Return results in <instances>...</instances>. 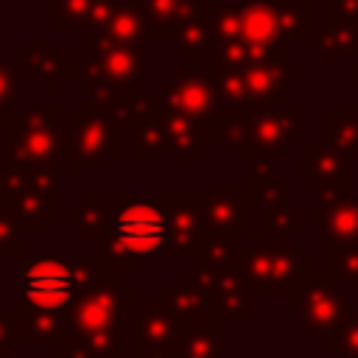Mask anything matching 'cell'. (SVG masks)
Here are the masks:
<instances>
[{
	"instance_id": "obj_17",
	"label": "cell",
	"mask_w": 358,
	"mask_h": 358,
	"mask_svg": "<svg viewBox=\"0 0 358 358\" xmlns=\"http://www.w3.org/2000/svg\"><path fill=\"white\" fill-rule=\"evenodd\" d=\"M8 347H11V310L0 308V358L8 355Z\"/></svg>"
},
{
	"instance_id": "obj_12",
	"label": "cell",
	"mask_w": 358,
	"mask_h": 358,
	"mask_svg": "<svg viewBox=\"0 0 358 358\" xmlns=\"http://www.w3.org/2000/svg\"><path fill=\"white\" fill-rule=\"evenodd\" d=\"M199 17L207 22L213 36L224 39V45H232L241 39V8L235 6H204Z\"/></svg>"
},
{
	"instance_id": "obj_11",
	"label": "cell",
	"mask_w": 358,
	"mask_h": 358,
	"mask_svg": "<svg viewBox=\"0 0 358 358\" xmlns=\"http://www.w3.org/2000/svg\"><path fill=\"white\" fill-rule=\"evenodd\" d=\"M92 34H101V36H109V39H117V42L143 45V36L148 34V25H145V17L137 6H126L120 0L115 6V11L109 14V20L103 22V28L92 31Z\"/></svg>"
},
{
	"instance_id": "obj_10",
	"label": "cell",
	"mask_w": 358,
	"mask_h": 358,
	"mask_svg": "<svg viewBox=\"0 0 358 358\" xmlns=\"http://www.w3.org/2000/svg\"><path fill=\"white\" fill-rule=\"evenodd\" d=\"M137 8L143 11L148 31H159V36H168V31L196 20L201 11L199 0H137Z\"/></svg>"
},
{
	"instance_id": "obj_9",
	"label": "cell",
	"mask_w": 358,
	"mask_h": 358,
	"mask_svg": "<svg viewBox=\"0 0 358 358\" xmlns=\"http://www.w3.org/2000/svg\"><path fill=\"white\" fill-rule=\"evenodd\" d=\"M22 59H25V70L22 76H36L45 81V87L53 92L59 78L70 73V59L64 53H59L56 42H22Z\"/></svg>"
},
{
	"instance_id": "obj_13",
	"label": "cell",
	"mask_w": 358,
	"mask_h": 358,
	"mask_svg": "<svg viewBox=\"0 0 358 358\" xmlns=\"http://www.w3.org/2000/svg\"><path fill=\"white\" fill-rule=\"evenodd\" d=\"M92 0H48V11L50 17H56V22L62 28H78L87 20Z\"/></svg>"
},
{
	"instance_id": "obj_15",
	"label": "cell",
	"mask_w": 358,
	"mask_h": 358,
	"mask_svg": "<svg viewBox=\"0 0 358 358\" xmlns=\"http://www.w3.org/2000/svg\"><path fill=\"white\" fill-rule=\"evenodd\" d=\"M20 221L8 210H0V260L20 255Z\"/></svg>"
},
{
	"instance_id": "obj_3",
	"label": "cell",
	"mask_w": 358,
	"mask_h": 358,
	"mask_svg": "<svg viewBox=\"0 0 358 358\" xmlns=\"http://www.w3.org/2000/svg\"><path fill=\"white\" fill-rule=\"evenodd\" d=\"M56 106H28L8 120V165L11 168H50L64 148V134L53 129Z\"/></svg>"
},
{
	"instance_id": "obj_5",
	"label": "cell",
	"mask_w": 358,
	"mask_h": 358,
	"mask_svg": "<svg viewBox=\"0 0 358 358\" xmlns=\"http://www.w3.org/2000/svg\"><path fill=\"white\" fill-rule=\"evenodd\" d=\"M143 73V45L117 42L101 34H87V87H129Z\"/></svg>"
},
{
	"instance_id": "obj_4",
	"label": "cell",
	"mask_w": 358,
	"mask_h": 358,
	"mask_svg": "<svg viewBox=\"0 0 358 358\" xmlns=\"http://www.w3.org/2000/svg\"><path fill=\"white\" fill-rule=\"evenodd\" d=\"M25 232H42L56 215V171L53 168H11L8 165V193L6 204Z\"/></svg>"
},
{
	"instance_id": "obj_18",
	"label": "cell",
	"mask_w": 358,
	"mask_h": 358,
	"mask_svg": "<svg viewBox=\"0 0 358 358\" xmlns=\"http://www.w3.org/2000/svg\"><path fill=\"white\" fill-rule=\"evenodd\" d=\"M8 120H11V117H8V115H3V112H0V129H6V126H8Z\"/></svg>"
},
{
	"instance_id": "obj_8",
	"label": "cell",
	"mask_w": 358,
	"mask_h": 358,
	"mask_svg": "<svg viewBox=\"0 0 358 358\" xmlns=\"http://www.w3.org/2000/svg\"><path fill=\"white\" fill-rule=\"evenodd\" d=\"M285 0H249L241 8V42L252 50L271 48L282 34Z\"/></svg>"
},
{
	"instance_id": "obj_2",
	"label": "cell",
	"mask_w": 358,
	"mask_h": 358,
	"mask_svg": "<svg viewBox=\"0 0 358 358\" xmlns=\"http://www.w3.org/2000/svg\"><path fill=\"white\" fill-rule=\"evenodd\" d=\"M168 235L165 213L145 199H126L106 224V246L126 260L157 257L168 246Z\"/></svg>"
},
{
	"instance_id": "obj_14",
	"label": "cell",
	"mask_w": 358,
	"mask_h": 358,
	"mask_svg": "<svg viewBox=\"0 0 358 358\" xmlns=\"http://www.w3.org/2000/svg\"><path fill=\"white\" fill-rule=\"evenodd\" d=\"M20 98V73L0 56V112L8 115Z\"/></svg>"
},
{
	"instance_id": "obj_7",
	"label": "cell",
	"mask_w": 358,
	"mask_h": 358,
	"mask_svg": "<svg viewBox=\"0 0 358 358\" xmlns=\"http://www.w3.org/2000/svg\"><path fill=\"white\" fill-rule=\"evenodd\" d=\"M64 316L45 308H17L11 310V347H42L62 341Z\"/></svg>"
},
{
	"instance_id": "obj_6",
	"label": "cell",
	"mask_w": 358,
	"mask_h": 358,
	"mask_svg": "<svg viewBox=\"0 0 358 358\" xmlns=\"http://www.w3.org/2000/svg\"><path fill=\"white\" fill-rule=\"evenodd\" d=\"M112 140L109 120L90 106H73V129L64 134V148L73 157V165L101 162L103 148Z\"/></svg>"
},
{
	"instance_id": "obj_1",
	"label": "cell",
	"mask_w": 358,
	"mask_h": 358,
	"mask_svg": "<svg viewBox=\"0 0 358 358\" xmlns=\"http://www.w3.org/2000/svg\"><path fill=\"white\" fill-rule=\"evenodd\" d=\"M90 271L87 260L28 257L20 266V299L28 308L64 310L84 291Z\"/></svg>"
},
{
	"instance_id": "obj_16",
	"label": "cell",
	"mask_w": 358,
	"mask_h": 358,
	"mask_svg": "<svg viewBox=\"0 0 358 358\" xmlns=\"http://www.w3.org/2000/svg\"><path fill=\"white\" fill-rule=\"evenodd\" d=\"M117 3H120V0H92L90 11H87V20H84L87 34L101 31V28H103V22L109 20V14L115 11V6H117Z\"/></svg>"
}]
</instances>
